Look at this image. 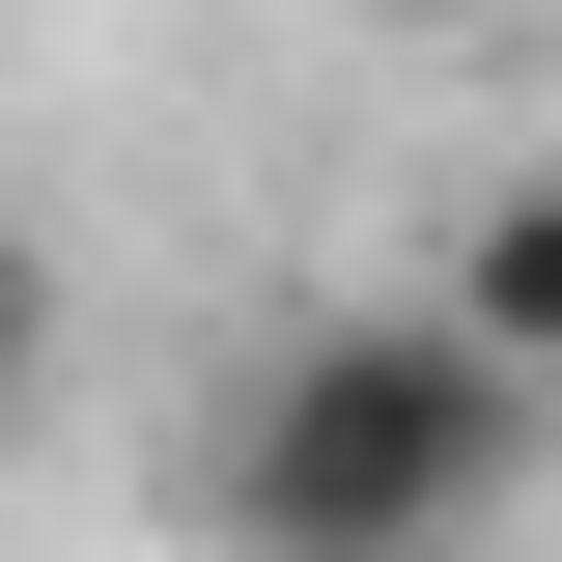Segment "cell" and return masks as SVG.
<instances>
[{"mask_svg":"<svg viewBox=\"0 0 562 562\" xmlns=\"http://www.w3.org/2000/svg\"><path fill=\"white\" fill-rule=\"evenodd\" d=\"M535 366H479L450 310H281L225 394V535L254 562H479L535 506Z\"/></svg>","mask_w":562,"mask_h":562,"instance_id":"obj_1","label":"cell"},{"mask_svg":"<svg viewBox=\"0 0 562 562\" xmlns=\"http://www.w3.org/2000/svg\"><path fill=\"white\" fill-rule=\"evenodd\" d=\"M422 310H450L479 366H535V394H562V169H506V198L450 225V281H422Z\"/></svg>","mask_w":562,"mask_h":562,"instance_id":"obj_2","label":"cell"},{"mask_svg":"<svg viewBox=\"0 0 562 562\" xmlns=\"http://www.w3.org/2000/svg\"><path fill=\"white\" fill-rule=\"evenodd\" d=\"M0 422H57V254H29V198H0Z\"/></svg>","mask_w":562,"mask_h":562,"instance_id":"obj_3","label":"cell"}]
</instances>
